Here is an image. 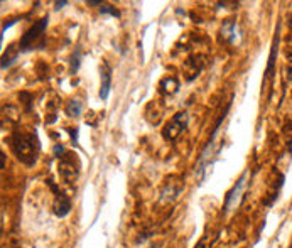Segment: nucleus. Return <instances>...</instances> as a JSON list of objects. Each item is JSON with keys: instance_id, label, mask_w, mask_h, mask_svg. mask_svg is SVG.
<instances>
[{"instance_id": "7ed1b4c3", "label": "nucleus", "mask_w": 292, "mask_h": 248, "mask_svg": "<svg viewBox=\"0 0 292 248\" xmlns=\"http://www.w3.org/2000/svg\"><path fill=\"white\" fill-rule=\"evenodd\" d=\"M188 113L186 111H179V113H176L172 116L171 120L165 123V129L162 130V135L165 140H174L179 137V134L183 132L184 129H186L188 125Z\"/></svg>"}, {"instance_id": "0eeeda50", "label": "nucleus", "mask_w": 292, "mask_h": 248, "mask_svg": "<svg viewBox=\"0 0 292 248\" xmlns=\"http://www.w3.org/2000/svg\"><path fill=\"white\" fill-rule=\"evenodd\" d=\"M235 27H237V24L233 19H226V21L223 22V26H221V39L223 41H226V42L235 41Z\"/></svg>"}, {"instance_id": "423d86ee", "label": "nucleus", "mask_w": 292, "mask_h": 248, "mask_svg": "<svg viewBox=\"0 0 292 248\" xmlns=\"http://www.w3.org/2000/svg\"><path fill=\"white\" fill-rule=\"evenodd\" d=\"M52 211L57 218H65L68 213L71 211V201L66 194L63 193H56L54 203H52Z\"/></svg>"}, {"instance_id": "1a4fd4ad", "label": "nucleus", "mask_w": 292, "mask_h": 248, "mask_svg": "<svg viewBox=\"0 0 292 248\" xmlns=\"http://www.w3.org/2000/svg\"><path fill=\"white\" fill-rule=\"evenodd\" d=\"M16 59H17V47L9 46L7 52H4V56H2V70H7V68L11 66Z\"/></svg>"}, {"instance_id": "412c9836", "label": "nucleus", "mask_w": 292, "mask_h": 248, "mask_svg": "<svg viewBox=\"0 0 292 248\" xmlns=\"http://www.w3.org/2000/svg\"><path fill=\"white\" fill-rule=\"evenodd\" d=\"M289 27L292 29V12L289 14Z\"/></svg>"}, {"instance_id": "a211bd4d", "label": "nucleus", "mask_w": 292, "mask_h": 248, "mask_svg": "<svg viewBox=\"0 0 292 248\" xmlns=\"http://www.w3.org/2000/svg\"><path fill=\"white\" fill-rule=\"evenodd\" d=\"M88 6H101V2H100V0H90Z\"/></svg>"}, {"instance_id": "9b49d317", "label": "nucleus", "mask_w": 292, "mask_h": 248, "mask_svg": "<svg viewBox=\"0 0 292 248\" xmlns=\"http://www.w3.org/2000/svg\"><path fill=\"white\" fill-rule=\"evenodd\" d=\"M80 63H81V49L76 47L75 52L71 54V59H70V73L71 75H76L78 68H80Z\"/></svg>"}, {"instance_id": "f257e3e1", "label": "nucleus", "mask_w": 292, "mask_h": 248, "mask_svg": "<svg viewBox=\"0 0 292 248\" xmlns=\"http://www.w3.org/2000/svg\"><path fill=\"white\" fill-rule=\"evenodd\" d=\"M11 147L16 157L26 165H32L37 160L39 144L36 135L16 132L11 139Z\"/></svg>"}, {"instance_id": "f3484780", "label": "nucleus", "mask_w": 292, "mask_h": 248, "mask_svg": "<svg viewBox=\"0 0 292 248\" xmlns=\"http://www.w3.org/2000/svg\"><path fill=\"white\" fill-rule=\"evenodd\" d=\"M66 4H68L66 0H63V2H56V4H54V6H56V11H60V9H63V7L66 6Z\"/></svg>"}, {"instance_id": "39448f33", "label": "nucleus", "mask_w": 292, "mask_h": 248, "mask_svg": "<svg viewBox=\"0 0 292 248\" xmlns=\"http://www.w3.org/2000/svg\"><path fill=\"white\" fill-rule=\"evenodd\" d=\"M100 76H101L100 98L106 100V98H108V95H110V88H111V68L108 66V63H101Z\"/></svg>"}, {"instance_id": "6e6552de", "label": "nucleus", "mask_w": 292, "mask_h": 248, "mask_svg": "<svg viewBox=\"0 0 292 248\" xmlns=\"http://www.w3.org/2000/svg\"><path fill=\"white\" fill-rule=\"evenodd\" d=\"M160 88H162L164 93H169V95H174L179 88V83L176 78H164L162 81H160Z\"/></svg>"}, {"instance_id": "dca6fc26", "label": "nucleus", "mask_w": 292, "mask_h": 248, "mask_svg": "<svg viewBox=\"0 0 292 248\" xmlns=\"http://www.w3.org/2000/svg\"><path fill=\"white\" fill-rule=\"evenodd\" d=\"M16 22H17V19H12L11 22H6V24H4V27H2V32H6L7 29L11 27V26H14V24H16Z\"/></svg>"}, {"instance_id": "2eb2a0df", "label": "nucleus", "mask_w": 292, "mask_h": 248, "mask_svg": "<svg viewBox=\"0 0 292 248\" xmlns=\"http://www.w3.org/2000/svg\"><path fill=\"white\" fill-rule=\"evenodd\" d=\"M68 130V134H70L71 135V140H73V144H76L78 142V129L75 127V129H73V127H70V129H66Z\"/></svg>"}, {"instance_id": "20e7f679", "label": "nucleus", "mask_w": 292, "mask_h": 248, "mask_svg": "<svg viewBox=\"0 0 292 248\" xmlns=\"http://www.w3.org/2000/svg\"><path fill=\"white\" fill-rule=\"evenodd\" d=\"M80 172V164L76 157L70 152H66L60 160V174L66 182H75Z\"/></svg>"}, {"instance_id": "9d476101", "label": "nucleus", "mask_w": 292, "mask_h": 248, "mask_svg": "<svg viewBox=\"0 0 292 248\" xmlns=\"http://www.w3.org/2000/svg\"><path fill=\"white\" fill-rule=\"evenodd\" d=\"M81 101H78V100H71V101H68V105H66V115L68 116H80L81 115Z\"/></svg>"}, {"instance_id": "6ab92c4d", "label": "nucleus", "mask_w": 292, "mask_h": 248, "mask_svg": "<svg viewBox=\"0 0 292 248\" xmlns=\"http://www.w3.org/2000/svg\"><path fill=\"white\" fill-rule=\"evenodd\" d=\"M0 155H2V169H6V154H0Z\"/></svg>"}, {"instance_id": "4468645a", "label": "nucleus", "mask_w": 292, "mask_h": 248, "mask_svg": "<svg viewBox=\"0 0 292 248\" xmlns=\"http://www.w3.org/2000/svg\"><path fill=\"white\" fill-rule=\"evenodd\" d=\"M65 154H66L65 147H63L61 144H56V145H54V155H56V157H57V159H61Z\"/></svg>"}, {"instance_id": "f8f14e48", "label": "nucleus", "mask_w": 292, "mask_h": 248, "mask_svg": "<svg viewBox=\"0 0 292 248\" xmlns=\"http://www.w3.org/2000/svg\"><path fill=\"white\" fill-rule=\"evenodd\" d=\"M100 14H101V16H113V17H120L119 11H116V9H115L113 6H108V4H106V6H101V7H100Z\"/></svg>"}, {"instance_id": "ddd939ff", "label": "nucleus", "mask_w": 292, "mask_h": 248, "mask_svg": "<svg viewBox=\"0 0 292 248\" xmlns=\"http://www.w3.org/2000/svg\"><path fill=\"white\" fill-rule=\"evenodd\" d=\"M274 65H275V46L272 47L270 57H269V66H267V78H272V73H274Z\"/></svg>"}, {"instance_id": "f03ea898", "label": "nucleus", "mask_w": 292, "mask_h": 248, "mask_svg": "<svg viewBox=\"0 0 292 248\" xmlns=\"http://www.w3.org/2000/svg\"><path fill=\"white\" fill-rule=\"evenodd\" d=\"M47 27V17L39 19L29 31L24 34L21 39V47L22 51H31V49H42L44 47V31Z\"/></svg>"}, {"instance_id": "aec40b11", "label": "nucleus", "mask_w": 292, "mask_h": 248, "mask_svg": "<svg viewBox=\"0 0 292 248\" xmlns=\"http://www.w3.org/2000/svg\"><path fill=\"white\" fill-rule=\"evenodd\" d=\"M287 76H289V80L292 81V70H287Z\"/></svg>"}]
</instances>
